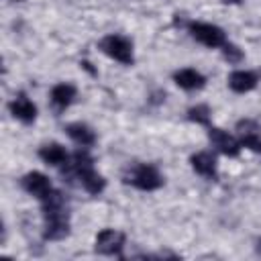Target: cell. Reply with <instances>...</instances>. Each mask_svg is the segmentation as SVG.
Here are the masks:
<instances>
[{"instance_id":"obj_1","label":"cell","mask_w":261,"mask_h":261,"mask_svg":"<svg viewBox=\"0 0 261 261\" xmlns=\"http://www.w3.org/2000/svg\"><path fill=\"white\" fill-rule=\"evenodd\" d=\"M43 214H45V239L59 241L69 234V220L61 192L51 190L43 198Z\"/></svg>"},{"instance_id":"obj_2","label":"cell","mask_w":261,"mask_h":261,"mask_svg":"<svg viewBox=\"0 0 261 261\" xmlns=\"http://www.w3.org/2000/svg\"><path fill=\"white\" fill-rule=\"evenodd\" d=\"M73 169H75V173H77L82 186H84L90 194H98V192L104 190V179H102V175L96 173L94 161H92V157H90L86 151H77V153L73 155Z\"/></svg>"},{"instance_id":"obj_3","label":"cell","mask_w":261,"mask_h":261,"mask_svg":"<svg viewBox=\"0 0 261 261\" xmlns=\"http://www.w3.org/2000/svg\"><path fill=\"white\" fill-rule=\"evenodd\" d=\"M126 181L133 184V186L139 188V190H145V192L157 190V188L163 184L159 171H157L153 165H147V163L135 165V167L130 169V173L126 175Z\"/></svg>"},{"instance_id":"obj_4","label":"cell","mask_w":261,"mask_h":261,"mask_svg":"<svg viewBox=\"0 0 261 261\" xmlns=\"http://www.w3.org/2000/svg\"><path fill=\"white\" fill-rule=\"evenodd\" d=\"M100 49L108 57H112V59H116V61H120L124 65L133 63V45L124 37H120V35H108V37H104L100 41Z\"/></svg>"},{"instance_id":"obj_5","label":"cell","mask_w":261,"mask_h":261,"mask_svg":"<svg viewBox=\"0 0 261 261\" xmlns=\"http://www.w3.org/2000/svg\"><path fill=\"white\" fill-rule=\"evenodd\" d=\"M190 33L196 41H200L206 47H220L224 45V31L216 24L210 22H192L190 24Z\"/></svg>"},{"instance_id":"obj_6","label":"cell","mask_w":261,"mask_h":261,"mask_svg":"<svg viewBox=\"0 0 261 261\" xmlns=\"http://www.w3.org/2000/svg\"><path fill=\"white\" fill-rule=\"evenodd\" d=\"M122 245H124V234L114 228H106L96 237V251L102 255H118Z\"/></svg>"},{"instance_id":"obj_7","label":"cell","mask_w":261,"mask_h":261,"mask_svg":"<svg viewBox=\"0 0 261 261\" xmlns=\"http://www.w3.org/2000/svg\"><path fill=\"white\" fill-rule=\"evenodd\" d=\"M208 137H210L212 145H214L220 153H224V155H228V157L239 155V151H241V143H239L232 135L224 133L222 128H210Z\"/></svg>"},{"instance_id":"obj_8","label":"cell","mask_w":261,"mask_h":261,"mask_svg":"<svg viewBox=\"0 0 261 261\" xmlns=\"http://www.w3.org/2000/svg\"><path fill=\"white\" fill-rule=\"evenodd\" d=\"M22 188H24L29 194H33L35 198L43 200V198L51 192V181H49V177L43 175L41 171H31V173H27V175L22 177Z\"/></svg>"},{"instance_id":"obj_9","label":"cell","mask_w":261,"mask_h":261,"mask_svg":"<svg viewBox=\"0 0 261 261\" xmlns=\"http://www.w3.org/2000/svg\"><path fill=\"white\" fill-rule=\"evenodd\" d=\"M237 133L241 137V145L253 151H261V135H259V124L255 120H241L237 124Z\"/></svg>"},{"instance_id":"obj_10","label":"cell","mask_w":261,"mask_h":261,"mask_svg":"<svg viewBox=\"0 0 261 261\" xmlns=\"http://www.w3.org/2000/svg\"><path fill=\"white\" fill-rule=\"evenodd\" d=\"M10 112H12V116L18 118L20 122H33L35 116H37L35 104H33L24 94H18V96L10 102Z\"/></svg>"},{"instance_id":"obj_11","label":"cell","mask_w":261,"mask_h":261,"mask_svg":"<svg viewBox=\"0 0 261 261\" xmlns=\"http://www.w3.org/2000/svg\"><path fill=\"white\" fill-rule=\"evenodd\" d=\"M228 86H230V90H234L239 94H245V92H249L257 86V75L253 71H245V69L232 71L230 77H228Z\"/></svg>"},{"instance_id":"obj_12","label":"cell","mask_w":261,"mask_h":261,"mask_svg":"<svg viewBox=\"0 0 261 261\" xmlns=\"http://www.w3.org/2000/svg\"><path fill=\"white\" fill-rule=\"evenodd\" d=\"M173 80H175V84L179 86V88H184V90H200L202 86H204V75L200 73V71H196V69H179L175 75H173Z\"/></svg>"},{"instance_id":"obj_13","label":"cell","mask_w":261,"mask_h":261,"mask_svg":"<svg viewBox=\"0 0 261 261\" xmlns=\"http://www.w3.org/2000/svg\"><path fill=\"white\" fill-rule=\"evenodd\" d=\"M192 167L200 173V175H206V177H214L216 175V159L212 153L208 151H202V153H196L192 157Z\"/></svg>"},{"instance_id":"obj_14","label":"cell","mask_w":261,"mask_h":261,"mask_svg":"<svg viewBox=\"0 0 261 261\" xmlns=\"http://www.w3.org/2000/svg\"><path fill=\"white\" fill-rule=\"evenodd\" d=\"M67 135L77 143V145H82V147H88V145H92L94 141H96V135H94V130L88 126V124H84V122H71V124H67Z\"/></svg>"},{"instance_id":"obj_15","label":"cell","mask_w":261,"mask_h":261,"mask_svg":"<svg viewBox=\"0 0 261 261\" xmlns=\"http://www.w3.org/2000/svg\"><path fill=\"white\" fill-rule=\"evenodd\" d=\"M39 157L45 163H49V165H63V163H67V151L59 143H49V145L41 147Z\"/></svg>"},{"instance_id":"obj_16","label":"cell","mask_w":261,"mask_h":261,"mask_svg":"<svg viewBox=\"0 0 261 261\" xmlns=\"http://www.w3.org/2000/svg\"><path fill=\"white\" fill-rule=\"evenodd\" d=\"M75 98V88L71 84H57L53 90H51V102L57 106V108H65L73 102Z\"/></svg>"},{"instance_id":"obj_17","label":"cell","mask_w":261,"mask_h":261,"mask_svg":"<svg viewBox=\"0 0 261 261\" xmlns=\"http://www.w3.org/2000/svg\"><path fill=\"white\" fill-rule=\"evenodd\" d=\"M188 118L194 122H200V124H208L210 122V108L206 104H198V106L188 110Z\"/></svg>"},{"instance_id":"obj_18","label":"cell","mask_w":261,"mask_h":261,"mask_svg":"<svg viewBox=\"0 0 261 261\" xmlns=\"http://www.w3.org/2000/svg\"><path fill=\"white\" fill-rule=\"evenodd\" d=\"M222 51H224V57H226L230 63H239V61L243 59L241 49L234 47V45H230V43H224V45H222Z\"/></svg>"},{"instance_id":"obj_19","label":"cell","mask_w":261,"mask_h":261,"mask_svg":"<svg viewBox=\"0 0 261 261\" xmlns=\"http://www.w3.org/2000/svg\"><path fill=\"white\" fill-rule=\"evenodd\" d=\"M222 2H230V4H234V2H241V0H222Z\"/></svg>"},{"instance_id":"obj_20","label":"cell","mask_w":261,"mask_h":261,"mask_svg":"<svg viewBox=\"0 0 261 261\" xmlns=\"http://www.w3.org/2000/svg\"><path fill=\"white\" fill-rule=\"evenodd\" d=\"M259 251H261V241H259Z\"/></svg>"}]
</instances>
